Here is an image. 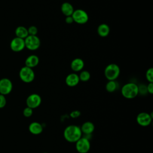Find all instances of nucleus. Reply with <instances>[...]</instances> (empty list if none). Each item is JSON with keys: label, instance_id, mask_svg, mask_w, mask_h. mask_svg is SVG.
I'll return each mask as SVG.
<instances>
[{"label": "nucleus", "instance_id": "nucleus-3", "mask_svg": "<svg viewBox=\"0 0 153 153\" xmlns=\"http://www.w3.org/2000/svg\"><path fill=\"white\" fill-rule=\"evenodd\" d=\"M104 74L108 81L116 80L120 74V68L115 63H110L106 66Z\"/></svg>", "mask_w": 153, "mask_h": 153}, {"label": "nucleus", "instance_id": "nucleus-9", "mask_svg": "<svg viewBox=\"0 0 153 153\" xmlns=\"http://www.w3.org/2000/svg\"><path fill=\"white\" fill-rule=\"evenodd\" d=\"M41 102L42 99L41 96L36 93H32L30 94L26 100L27 106L33 109L38 108L41 105Z\"/></svg>", "mask_w": 153, "mask_h": 153}, {"label": "nucleus", "instance_id": "nucleus-16", "mask_svg": "<svg viewBox=\"0 0 153 153\" xmlns=\"http://www.w3.org/2000/svg\"><path fill=\"white\" fill-rule=\"evenodd\" d=\"M80 128L82 133L86 135H89L91 134L94 131L95 127L92 122L85 121L82 124Z\"/></svg>", "mask_w": 153, "mask_h": 153}, {"label": "nucleus", "instance_id": "nucleus-4", "mask_svg": "<svg viewBox=\"0 0 153 153\" xmlns=\"http://www.w3.org/2000/svg\"><path fill=\"white\" fill-rule=\"evenodd\" d=\"M19 77L23 82L30 83L35 79V72L32 68L25 66L19 71Z\"/></svg>", "mask_w": 153, "mask_h": 153}, {"label": "nucleus", "instance_id": "nucleus-30", "mask_svg": "<svg viewBox=\"0 0 153 153\" xmlns=\"http://www.w3.org/2000/svg\"><path fill=\"white\" fill-rule=\"evenodd\" d=\"M42 153H48V152H42Z\"/></svg>", "mask_w": 153, "mask_h": 153}, {"label": "nucleus", "instance_id": "nucleus-8", "mask_svg": "<svg viewBox=\"0 0 153 153\" xmlns=\"http://www.w3.org/2000/svg\"><path fill=\"white\" fill-rule=\"evenodd\" d=\"M152 113L149 114L146 112H142L137 114L136 117V122L140 126L147 127L152 123Z\"/></svg>", "mask_w": 153, "mask_h": 153}, {"label": "nucleus", "instance_id": "nucleus-29", "mask_svg": "<svg viewBox=\"0 0 153 153\" xmlns=\"http://www.w3.org/2000/svg\"><path fill=\"white\" fill-rule=\"evenodd\" d=\"M65 22H66V23H68V24H71V23H72L73 22H74L72 16H66V18H65Z\"/></svg>", "mask_w": 153, "mask_h": 153}, {"label": "nucleus", "instance_id": "nucleus-6", "mask_svg": "<svg viewBox=\"0 0 153 153\" xmlns=\"http://www.w3.org/2000/svg\"><path fill=\"white\" fill-rule=\"evenodd\" d=\"M72 17L74 22L79 25H84L88 20V15L87 13L82 9L74 10L72 14Z\"/></svg>", "mask_w": 153, "mask_h": 153}, {"label": "nucleus", "instance_id": "nucleus-7", "mask_svg": "<svg viewBox=\"0 0 153 153\" xmlns=\"http://www.w3.org/2000/svg\"><path fill=\"white\" fill-rule=\"evenodd\" d=\"M90 146V140L86 137H81L75 142V148L79 153H87Z\"/></svg>", "mask_w": 153, "mask_h": 153}, {"label": "nucleus", "instance_id": "nucleus-23", "mask_svg": "<svg viewBox=\"0 0 153 153\" xmlns=\"http://www.w3.org/2000/svg\"><path fill=\"white\" fill-rule=\"evenodd\" d=\"M23 114L25 117H30L33 114V109L29 108V107H26L23 111Z\"/></svg>", "mask_w": 153, "mask_h": 153}, {"label": "nucleus", "instance_id": "nucleus-27", "mask_svg": "<svg viewBox=\"0 0 153 153\" xmlns=\"http://www.w3.org/2000/svg\"><path fill=\"white\" fill-rule=\"evenodd\" d=\"M7 103L6 98L4 95L0 94V108H4Z\"/></svg>", "mask_w": 153, "mask_h": 153}, {"label": "nucleus", "instance_id": "nucleus-11", "mask_svg": "<svg viewBox=\"0 0 153 153\" xmlns=\"http://www.w3.org/2000/svg\"><path fill=\"white\" fill-rule=\"evenodd\" d=\"M10 46L13 51L20 52L25 48V39L18 37H15L11 41Z\"/></svg>", "mask_w": 153, "mask_h": 153}, {"label": "nucleus", "instance_id": "nucleus-20", "mask_svg": "<svg viewBox=\"0 0 153 153\" xmlns=\"http://www.w3.org/2000/svg\"><path fill=\"white\" fill-rule=\"evenodd\" d=\"M118 82L116 80H111L108 81L106 84L105 88L108 92L113 93L118 88Z\"/></svg>", "mask_w": 153, "mask_h": 153}, {"label": "nucleus", "instance_id": "nucleus-25", "mask_svg": "<svg viewBox=\"0 0 153 153\" xmlns=\"http://www.w3.org/2000/svg\"><path fill=\"white\" fill-rule=\"evenodd\" d=\"M29 35H36L38 33V29L35 26H30L27 29Z\"/></svg>", "mask_w": 153, "mask_h": 153}, {"label": "nucleus", "instance_id": "nucleus-12", "mask_svg": "<svg viewBox=\"0 0 153 153\" xmlns=\"http://www.w3.org/2000/svg\"><path fill=\"white\" fill-rule=\"evenodd\" d=\"M79 82V78L78 75L76 73H71L68 74L65 78L66 84L71 87H75L78 84Z\"/></svg>", "mask_w": 153, "mask_h": 153}, {"label": "nucleus", "instance_id": "nucleus-10", "mask_svg": "<svg viewBox=\"0 0 153 153\" xmlns=\"http://www.w3.org/2000/svg\"><path fill=\"white\" fill-rule=\"evenodd\" d=\"M13 89V83L11 81L7 78L0 79V94L7 95L11 93Z\"/></svg>", "mask_w": 153, "mask_h": 153}, {"label": "nucleus", "instance_id": "nucleus-5", "mask_svg": "<svg viewBox=\"0 0 153 153\" xmlns=\"http://www.w3.org/2000/svg\"><path fill=\"white\" fill-rule=\"evenodd\" d=\"M25 47L29 50L34 51L39 48L41 41L36 35H28L25 39Z\"/></svg>", "mask_w": 153, "mask_h": 153}, {"label": "nucleus", "instance_id": "nucleus-19", "mask_svg": "<svg viewBox=\"0 0 153 153\" xmlns=\"http://www.w3.org/2000/svg\"><path fill=\"white\" fill-rule=\"evenodd\" d=\"M15 34L16 35V37L22 38L24 39L29 35L28 32H27V29L23 26H18L16 29Z\"/></svg>", "mask_w": 153, "mask_h": 153}, {"label": "nucleus", "instance_id": "nucleus-26", "mask_svg": "<svg viewBox=\"0 0 153 153\" xmlns=\"http://www.w3.org/2000/svg\"><path fill=\"white\" fill-rule=\"evenodd\" d=\"M69 115L72 118H76L81 115V112L78 110H74L70 113Z\"/></svg>", "mask_w": 153, "mask_h": 153}, {"label": "nucleus", "instance_id": "nucleus-2", "mask_svg": "<svg viewBox=\"0 0 153 153\" xmlns=\"http://www.w3.org/2000/svg\"><path fill=\"white\" fill-rule=\"evenodd\" d=\"M121 93L126 99H134L139 94L138 85L134 82L126 83L122 87Z\"/></svg>", "mask_w": 153, "mask_h": 153}, {"label": "nucleus", "instance_id": "nucleus-24", "mask_svg": "<svg viewBox=\"0 0 153 153\" xmlns=\"http://www.w3.org/2000/svg\"><path fill=\"white\" fill-rule=\"evenodd\" d=\"M138 93L141 95H145L148 93L146 85L143 84H140L138 85Z\"/></svg>", "mask_w": 153, "mask_h": 153}, {"label": "nucleus", "instance_id": "nucleus-28", "mask_svg": "<svg viewBox=\"0 0 153 153\" xmlns=\"http://www.w3.org/2000/svg\"><path fill=\"white\" fill-rule=\"evenodd\" d=\"M146 88L148 93L151 94H153V82H149V84L146 85Z\"/></svg>", "mask_w": 153, "mask_h": 153}, {"label": "nucleus", "instance_id": "nucleus-13", "mask_svg": "<svg viewBox=\"0 0 153 153\" xmlns=\"http://www.w3.org/2000/svg\"><path fill=\"white\" fill-rule=\"evenodd\" d=\"M29 131L30 133L34 135L41 134L43 131V127L42 124L38 122L34 121L31 123L29 126Z\"/></svg>", "mask_w": 153, "mask_h": 153}, {"label": "nucleus", "instance_id": "nucleus-15", "mask_svg": "<svg viewBox=\"0 0 153 153\" xmlns=\"http://www.w3.org/2000/svg\"><path fill=\"white\" fill-rule=\"evenodd\" d=\"M39 62V59L38 56L35 54H32L29 56L25 60V66L30 68L36 67Z\"/></svg>", "mask_w": 153, "mask_h": 153}, {"label": "nucleus", "instance_id": "nucleus-17", "mask_svg": "<svg viewBox=\"0 0 153 153\" xmlns=\"http://www.w3.org/2000/svg\"><path fill=\"white\" fill-rule=\"evenodd\" d=\"M62 13L66 17V16H72L74 9L73 7V5L68 2H63L60 7Z\"/></svg>", "mask_w": 153, "mask_h": 153}, {"label": "nucleus", "instance_id": "nucleus-14", "mask_svg": "<svg viewBox=\"0 0 153 153\" xmlns=\"http://www.w3.org/2000/svg\"><path fill=\"white\" fill-rule=\"evenodd\" d=\"M84 67V62L81 58H75L71 63V68L74 72L81 71Z\"/></svg>", "mask_w": 153, "mask_h": 153}, {"label": "nucleus", "instance_id": "nucleus-1", "mask_svg": "<svg viewBox=\"0 0 153 153\" xmlns=\"http://www.w3.org/2000/svg\"><path fill=\"white\" fill-rule=\"evenodd\" d=\"M82 133L80 127L74 124L68 126L63 131L65 139L71 143H75L82 137Z\"/></svg>", "mask_w": 153, "mask_h": 153}, {"label": "nucleus", "instance_id": "nucleus-22", "mask_svg": "<svg viewBox=\"0 0 153 153\" xmlns=\"http://www.w3.org/2000/svg\"><path fill=\"white\" fill-rule=\"evenodd\" d=\"M145 76L146 80L149 82H153V68H150L147 69L146 74H145Z\"/></svg>", "mask_w": 153, "mask_h": 153}, {"label": "nucleus", "instance_id": "nucleus-18", "mask_svg": "<svg viewBox=\"0 0 153 153\" xmlns=\"http://www.w3.org/2000/svg\"><path fill=\"white\" fill-rule=\"evenodd\" d=\"M97 33L101 37H106L110 33V27L106 23H102L97 27Z\"/></svg>", "mask_w": 153, "mask_h": 153}, {"label": "nucleus", "instance_id": "nucleus-21", "mask_svg": "<svg viewBox=\"0 0 153 153\" xmlns=\"http://www.w3.org/2000/svg\"><path fill=\"white\" fill-rule=\"evenodd\" d=\"M78 76L79 78V81H81L82 82H86L90 79L91 75L90 72L87 71H82Z\"/></svg>", "mask_w": 153, "mask_h": 153}]
</instances>
